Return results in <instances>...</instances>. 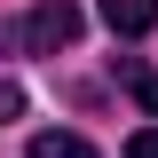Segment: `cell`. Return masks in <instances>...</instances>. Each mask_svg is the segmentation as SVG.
Here are the masks:
<instances>
[{
    "instance_id": "cell-6",
    "label": "cell",
    "mask_w": 158,
    "mask_h": 158,
    "mask_svg": "<svg viewBox=\"0 0 158 158\" xmlns=\"http://www.w3.org/2000/svg\"><path fill=\"white\" fill-rule=\"evenodd\" d=\"M127 158H158V127H135L127 135Z\"/></svg>"
},
{
    "instance_id": "cell-4",
    "label": "cell",
    "mask_w": 158,
    "mask_h": 158,
    "mask_svg": "<svg viewBox=\"0 0 158 158\" xmlns=\"http://www.w3.org/2000/svg\"><path fill=\"white\" fill-rule=\"evenodd\" d=\"M118 79L135 87V103H142V111H158V71H142L135 56H118Z\"/></svg>"
},
{
    "instance_id": "cell-1",
    "label": "cell",
    "mask_w": 158,
    "mask_h": 158,
    "mask_svg": "<svg viewBox=\"0 0 158 158\" xmlns=\"http://www.w3.org/2000/svg\"><path fill=\"white\" fill-rule=\"evenodd\" d=\"M16 40H24V56H56V48L79 40V8H71V0H40L32 16L16 24Z\"/></svg>"
},
{
    "instance_id": "cell-5",
    "label": "cell",
    "mask_w": 158,
    "mask_h": 158,
    "mask_svg": "<svg viewBox=\"0 0 158 158\" xmlns=\"http://www.w3.org/2000/svg\"><path fill=\"white\" fill-rule=\"evenodd\" d=\"M8 118H24V87L16 79H0V127H8Z\"/></svg>"
},
{
    "instance_id": "cell-2",
    "label": "cell",
    "mask_w": 158,
    "mask_h": 158,
    "mask_svg": "<svg viewBox=\"0 0 158 158\" xmlns=\"http://www.w3.org/2000/svg\"><path fill=\"white\" fill-rule=\"evenodd\" d=\"M95 8H103V24H111L118 40H142L158 24V0H95Z\"/></svg>"
},
{
    "instance_id": "cell-3",
    "label": "cell",
    "mask_w": 158,
    "mask_h": 158,
    "mask_svg": "<svg viewBox=\"0 0 158 158\" xmlns=\"http://www.w3.org/2000/svg\"><path fill=\"white\" fill-rule=\"evenodd\" d=\"M24 158H95V142H79V135H63V127H48V135H32V150Z\"/></svg>"
}]
</instances>
